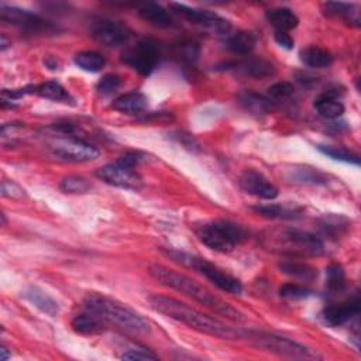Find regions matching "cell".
<instances>
[{
    "instance_id": "obj_40",
    "label": "cell",
    "mask_w": 361,
    "mask_h": 361,
    "mask_svg": "<svg viewBox=\"0 0 361 361\" xmlns=\"http://www.w3.org/2000/svg\"><path fill=\"white\" fill-rule=\"evenodd\" d=\"M298 181H302V182H320L323 181V177L319 174V173H315L312 170H308V168H305V170H299L298 173V177H295Z\"/></svg>"
},
{
    "instance_id": "obj_7",
    "label": "cell",
    "mask_w": 361,
    "mask_h": 361,
    "mask_svg": "<svg viewBox=\"0 0 361 361\" xmlns=\"http://www.w3.org/2000/svg\"><path fill=\"white\" fill-rule=\"evenodd\" d=\"M248 339L253 344H256L259 349H263L265 351H270L272 354L288 357V358H296V360H315L319 358V355L308 349L307 346L299 344L288 338H283L278 335H272V333L265 331H250Z\"/></svg>"
},
{
    "instance_id": "obj_27",
    "label": "cell",
    "mask_w": 361,
    "mask_h": 361,
    "mask_svg": "<svg viewBox=\"0 0 361 361\" xmlns=\"http://www.w3.org/2000/svg\"><path fill=\"white\" fill-rule=\"evenodd\" d=\"M74 63L76 67H79L82 71H87V72H100L105 65H106V60L102 54L96 52V51H82L78 52L75 57H74Z\"/></svg>"
},
{
    "instance_id": "obj_43",
    "label": "cell",
    "mask_w": 361,
    "mask_h": 361,
    "mask_svg": "<svg viewBox=\"0 0 361 361\" xmlns=\"http://www.w3.org/2000/svg\"><path fill=\"white\" fill-rule=\"evenodd\" d=\"M0 353H2V357H0V360H2V361H8V358H9V353H8V349L3 346L2 349H0Z\"/></svg>"
},
{
    "instance_id": "obj_1",
    "label": "cell",
    "mask_w": 361,
    "mask_h": 361,
    "mask_svg": "<svg viewBox=\"0 0 361 361\" xmlns=\"http://www.w3.org/2000/svg\"><path fill=\"white\" fill-rule=\"evenodd\" d=\"M150 305L153 307L154 311H157L158 314L165 315L166 318H171L177 322H181L186 326H189L193 330H198L201 333H205V335L209 336H215L219 339H228V340H234V339H240L243 335L225 325L221 323L220 320L210 318L205 314L198 312L197 309H193L188 305L170 298V296H162V295H153L150 296Z\"/></svg>"
},
{
    "instance_id": "obj_10",
    "label": "cell",
    "mask_w": 361,
    "mask_h": 361,
    "mask_svg": "<svg viewBox=\"0 0 361 361\" xmlns=\"http://www.w3.org/2000/svg\"><path fill=\"white\" fill-rule=\"evenodd\" d=\"M170 6L175 13L181 14L188 21L197 24V25H201V27H204V29H206L215 34L228 37L230 33V29H232L230 23L225 19H221L216 13H212L208 10H201V9H193V8H189V6L182 5V3H171Z\"/></svg>"
},
{
    "instance_id": "obj_41",
    "label": "cell",
    "mask_w": 361,
    "mask_h": 361,
    "mask_svg": "<svg viewBox=\"0 0 361 361\" xmlns=\"http://www.w3.org/2000/svg\"><path fill=\"white\" fill-rule=\"evenodd\" d=\"M144 160H146V157L140 153H127L123 157H120L119 161L129 165V166H133V168H137V166L140 165Z\"/></svg>"
},
{
    "instance_id": "obj_23",
    "label": "cell",
    "mask_w": 361,
    "mask_h": 361,
    "mask_svg": "<svg viewBox=\"0 0 361 361\" xmlns=\"http://www.w3.org/2000/svg\"><path fill=\"white\" fill-rule=\"evenodd\" d=\"M240 102L245 107V110L257 116L268 115L272 110V102L267 96H263L253 91H245L244 94H241Z\"/></svg>"
},
{
    "instance_id": "obj_19",
    "label": "cell",
    "mask_w": 361,
    "mask_h": 361,
    "mask_svg": "<svg viewBox=\"0 0 361 361\" xmlns=\"http://www.w3.org/2000/svg\"><path fill=\"white\" fill-rule=\"evenodd\" d=\"M147 105H149V100L143 94L130 92V94L122 95L118 99H115L112 103V107L120 113L137 115V113L144 112Z\"/></svg>"
},
{
    "instance_id": "obj_2",
    "label": "cell",
    "mask_w": 361,
    "mask_h": 361,
    "mask_svg": "<svg viewBox=\"0 0 361 361\" xmlns=\"http://www.w3.org/2000/svg\"><path fill=\"white\" fill-rule=\"evenodd\" d=\"M150 274L162 285L192 298L193 300L199 302L201 305H204V307L215 311L216 314L225 316L233 322H244L243 315L237 309H234L232 305L213 295L204 285L193 281L192 278H189V276L160 264L151 265Z\"/></svg>"
},
{
    "instance_id": "obj_33",
    "label": "cell",
    "mask_w": 361,
    "mask_h": 361,
    "mask_svg": "<svg viewBox=\"0 0 361 361\" xmlns=\"http://www.w3.org/2000/svg\"><path fill=\"white\" fill-rule=\"evenodd\" d=\"M61 189L65 193H87L91 189V182L79 175H69L61 181Z\"/></svg>"
},
{
    "instance_id": "obj_8",
    "label": "cell",
    "mask_w": 361,
    "mask_h": 361,
    "mask_svg": "<svg viewBox=\"0 0 361 361\" xmlns=\"http://www.w3.org/2000/svg\"><path fill=\"white\" fill-rule=\"evenodd\" d=\"M161 44L154 39H143L124 55L123 61L143 76H149L160 64Z\"/></svg>"
},
{
    "instance_id": "obj_38",
    "label": "cell",
    "mask_w": 361,
    "mask_h": 361,
    "mask_svg": "<svg viewBox=\"0 0 361 361\" xmlns=\"http://www.w3.org/2000/svg\"><path fill=\"white\" fill-rule=\"evenodd\" d=\"M120 358L123 360H143V361H149V360H158V355H155L154 353H151L150 350L144 349V347H133L129 349L127 351H124Z\"/></svg>"
},
{
    "instance_id": "obj_21",
    "label": "cell",
    "mask_w": 361,
    "mask_h": 361,
    "mask_svg": "<svg viewBox=\"0 0 361 361\" xmlns=\"http://www.w3.org/2000/svg\"><path fill=\"white\" fill-rule=\"evenodd\" d=\"M236 69L244 75L256 79H264L275 75V67L272 63L264 58H248L236 65Z\"/></svg>"
},
{
    "instance_id": "obj_16",
    "label": "cell",
    "mask_w": 361,
    "mask_h": 361,
    "mask_svg": "<svg viewBox=\"0 0 361 361\" xmlns=\"http://www.w3.org/2000/svg\"><path fill=\"white\" fill-rule=\"evenodd\" d=\"M315 109L319 116L329 120L339 119L344 113V106L339 100V92H335V89H329L319 95L315 99Z\"/></svg>"
},
{
    "instance_id": "obj_4",
    "label": "cell",
    "mask_w": 361,
    "mask_h": 361,
    "mask_svg": "<svg viewBox=\"0 0 361 361\" xmlns=\"http://www.w3.org/2000/svg\"><path fill=\"white\" fill-rule=\"evenodd\" d=\"M85 308L99 315L107 323H112L119 329L131 333V335H147L150 331V325L144 318L124 307L123 303L107 296L98 294L88 295L85 299Z\"/></svg>"
},
{
    "instance_id": "obj_9",
    "label": "cell",
    "mask_w": 361,
    "mask_h": 361,
    "mask_svg": "<svg viewBox=\"0 0 361 361\" xmlns=\"http://www.w3.org/2000/svg\"><path fill=\"white\" fill-rule=\"evenodd\" d=\"M54 155L69 162H89L99 157V151L92 144L79 137L61 135L51 144Z\"/></svg>"
},
{
    "instance_id": "obj_42",
    "label": "cell",
    "mask_w": 361,
    "mask_h": 361,
    "mask_svg": "<svg viewBox=\"0 0 361 361\" xmlns=\"http://www.w3.org/2000/svg\"><path fill=\"white\" fill-rule=\"evenodd\" d=\"M275 41L278 43L281 47L287 48V50H292L294 48V40L288 33L284 32H276L275 33Z\"/></svg>"
},
{
    "instance_id": "obj_17",
    "label": "cell",
    "mask_w": 361,
    "mask_h": 361,
    "mask_svg": "<svg viewBox=\"0 0 361 361\" xmlns=\"http://www.w3.org/2000/svg\"><path fill=\"white\" fill-rule=\"evenodd\" d=\"M72 329L80 335H100L107 327V322L102 319L99 315L88 311L87 314H82L74 318L71 323Z\"/></svg>"
},
{
    "instance_id": "obj_44",
    "label": "cell",
    "mask_w": 361,
    "mask_h": 361,
    "mask_svg": "<svg viewBox=\"0 0 361 361\" xmlns=\"http://www.w3.org/2000/svg\"><path fill=\"white\" fill-rule=\"evenodd\" d=\"M0 40H2V43H0V45H2V51H5L8 47H9V41L6 39L5 34H2V37H0Z\"/></svg>"
},
{
    "instance_id": "obj_18",
    "label": "cell",
    "mask_w": 361,
    "mask_h": 361,
    "mask_svg": "<svg viewBox=\"0 0 361 361\" xmlns=\"http://www.w3.org/2000/svg\"><path fill=\"white\" fill-rule=\"evenodd\" d=\"M24 298L29 300L30 303H33L36 308H39L41 312L50 315V316H55L58 315L60 312V307H58V302L55 300L52 296H50L45 291H43L39 287H30L24 291Z\"/></svg>"
},
{
    "instance_id": "obj_37",
    "label": "cell",
    "mask_w": 361,
    "mask_h": 361,
    "mask_svg": "<svg viewBox=\"0 0 361 361\" xmlns=\"http://www.w3.org/2000/svg\"><path fill=\"white\" fill-rule=\"evenodd\" d=\"M280 294L283 298H287V299H303V298H308L312 292L305 288L302 285H298V284H285L280 288Z\"/></svg>"
},
{
    "instance_id": "obj_36",
    "label": "cell",
    "mask_w": 361,
    "mask_h": 361,
    "mask_svg": "<svg viewBox=\"0 0 361 361\" xmlns=\"http://www.w3.org/2000/svg\"><path fill=\"white\" fill-rule=\"evenodd\" d=\"M177 57H179L182 61L188 63H195L199 57V45L193 41H184L179 45H177Z\"/></svg>"
},
{
    "instance_id": "obj_25",
    "label": "cell",
    "mask_w": 361,
    "mask_h": 361,
    "mask_svg": "<svg viewBox=\"0 0 361 361\" xmlns=\"http://www.w3.org/2000/svg\"><path fill=\"white\" fill-rule=\"evenodd\" d=\"M323 10L327 16L333 17H343L349 24L358 27L360 25V12L353 3H342V2H330L323 5Z\"/></svg>"
},
{
    "instance_id": "obj_32",
    "label": "cell",
    "mask_w": 361,
    "mask_h": 361,
    "mask_svg": "<svg viewBox=\"0 0 361 361\" xmlns=\"http://www.w3.org/2000/svg\"><path fill=\"white\" fill-rule=\"evenodd\" d=\"M295 88L292 83L289 82H278V83H274L272 87L268 88V95L267 98L272 102V103H278V102H285L288 99H291V96L294 95Z\"/></svg>"
},
{
    "instance_id": "obj_15",
    "label": "cell",
    "mask_w": 361,
    "mask_h": 361,
    "mask_svg": "<svg viewBox=\"0 0 361 361\" xmlns=\"http://www.w3.org/2000/svg\"><path fill=\"white\" fill-rule=\"evenodd\" d=\"M360 314V299L354 296L343 303L330 305L323 311V320L329 326H342Z\"/></svg>"
},
{
    "instance_id": "obj_28",
    "label": "cell",
    "mask_w": 361,
    "mask_h": 361,
    "mask_svg": "<svg viewBox=\"0 0 361 361\" xmlns=\"http://www.w3.org/2000/svg\"><path fill=\"white\" fill-rule=\"evenodd\" d=\"M280 268L284 274L294 276L296 280L300 281H314L316 278V270L311 267L309 264L305 263H298V261H284L280 264Z\"/></svg>"
},
{
    "instance_id": "obj_3",
    "label": "cell",
    "mask_w": 361,
    "mask_h": 361,
    "mask_svg": "<svg viewBox=\"0 0 361 361\" xmlns=\"http://www.w3.org/2000/svg\"><path fill=\"white\" fill-rule=\"evenodd\" d=\"M263 244L274 253L288 257H319L325 245L319 237L298 229H274L263 234Z\"/></svg>"
},
{
    "instance_id": "obj_14",
    "label": "cell",
    "mask_w": 361,
    "mask_h": 361,
    "mask_svg": "<svg viewBox=\"0 0 361 361\" xmlns=\"http://www.w3.org/2000/svg\"><path fill=\"white\" fill-rule=\"evenodd\" d=\"M94 37L106 47H120L130 40L131 32L122 21L106 20L95 27Z\"/></svg>"
},
{
    "instance_id": "obj_13",
    "label": "cell",
    "mask_w": 361,
    "mask_h": 361,
    "mask_svg": "<svg viewBox=\"0 0 361 361\" xmlns=\"http://www.w3.org/2000/svg\"><path fill=\"white\" fill-rule=\"evenodd\" d=\"M239 184L244 192L265 201H272L278 197V189H276V186L256 170L244 171L240 177Z\"/></svg>"
},
{
    "instance_id": "obj_35",
    "label": "cell",
    "mask_w": 361,
    "mask_h": 361,
    "mask_svg": "<svg viewBox=\"0 0 361 361\" xmlns=\"http://www.w3.org/2000/svg\"><path fill=\"white\" fill-rule=\"evenodd\" d=\"M122 85H123V82H122V78L119 75L109 74V75H105L99 80L96 91L103 96H109V95L118 92L122 88Z\"/></svg>"
},
{
    "instance_id": "obj_20",
    "label": "cell",
    "mask_w": 361,
    "mask_h": 361,
    "mask_svg": "<svg viewBox=\"0 0 361 361\" xmlns=\"http://www.w3.org/2000/svg\"><path fill=\"white\" fill-rule=\"evenodd\" d=\"M138 14H140V17L147 23L158 27V29H168V27H171L174 23L168 10L164 9L161 5H155V3L143 5L140 9H138Z\"/></svg>"
},
{
    "instance_id": "obj_6",
    "label": "cell",
    "mask_w": 361,
    "mask_h": 361,
    "mask_svg": "<svg viewBox=\"0 0 361 361\" xmlns=\"http://www.w3.org/2000/svg\"><path fill=\"white\" fill-rule=\"evenodd\" d=\"M166 254H168V257H171L175 263L182 264L184 267L195 270L197 272L202 274L206 280H209L213 285H216L221 291L232 295H240L243 292V287L239 280L226 274L223 270H220L215 264L206 261L205 259L190 256L181 252H168Z\"/></svg>"
},
{
    "instance_id": "obj_11",
    "label": "cell",
    "mask_w": 361,
    "mask_h": 361,
    "mask_svg": "<svg viewBox=\"0 0 361 361\" xmlns=\"http://www.w3.org/2000/svg\"><path fill=\"white\" fill-rule=\"evenodd\" d=\"M96 177L109 185L123 189L138 190L143 186V178L135 171V168L120 161L102 166L96 171Z\"/></svg>"
},
{
    "instance_id": "obj_31",
    "label": "cell",
    "mask_w": 361,
    "mask_h": 361,
    "mask_svg": "<svg viewBox=\"0 0 361 361\" xmlns=\"http://www.w3.org/2000/svg\"><path fill=\"white\" fill-rule=\"evenodd\" d=\"M254 210L268 219H283V220H292L299 217V210L291 209L283 205H261L256 206Z\"/></svg>"
},
{
    "instance_id": "obj_5",
    "label": "cell",
    "mask_w": 361,
    "mask_h": 361,
    "mask_svg": "<svg viewBox=\"0 0 361 361\" xmlns=\"http://www.w3.org/2000/svg\"><path fill=\"white\" fill-rule=\"evenodd\" d=\"M199 240L219 253H230L245 239V230L229 220H215L198 230Z\"/></svg>"
},
{
    "instance_id": "obj_12",
    "label": "cell",
    "mask_w": 361,
    "mask_h": 361,
    "mask_svg": "<svg viewBox=\"0 0 361 361\" xmlns=\"http://www.w3.org/2000/svg\"><path fill=\"white\" fill-rule=\"evenodd\" d=\"M0 19L2 21L10 23L13 25L20 27V29L29 30V32H47L52 30V25L43 20L40 16L30 13L27 10H21L17 8H10V6H0Z\"/></svg>"
},
{
    "instance_id": "obj_30",
    "label": "cell",
    "mask_w": 361,
    "mask_h": 361,
    "mask_svg": "<svg viewBox=\"0 0 361 361\" xmlns=\"http://www.w3.org/2000/svg\"><path fill=\"white\" fill-rule=\"evenodd\" d=\"M41 98L48 99V100H54V102H65L68 103L71 99L69 94L67 92V89L61 85V83L55 82V80H50L43 83V85L37 87V92Z\"/></svg>"
},
{
    "instance_id": "obj_34",
    "label": "cell",
    "mask_w": 361,
    "mask_h": 361,
    "mask_svg": "<svg viewBox=\"0 0 361 361\" xmlns=\"http://www.w3.org/2000/svg\"><path fill=\"white\" fill-rule=\"evenodd\" d=\"M319 151H322L325 155L333 158V160H338V161H344V162H350L354 165L360 164V158L358 155H355L354 153L343 149V147H331V146H320Z\"/></svg>"
},
{
    "instance_id": "obj_26",
    "label": "cell",
    "mask_w": 361,
    "mask_h": 361,
    "mask_svg": "<svg viewBox=\"0 0 361 361\" xmlns=\"http://www.w3.org/2000/svg\"><path fill=\"white\" fill-rule=\"evenodd\" d=\"M257 44V39L250 32H237L234 34H229L226 40V47L239 55H247L254 50Z\"/></svg>"
},
{
    "instance_id": "obj_39",
    "label": "cell",
    "mask_w": 361,
    "mask_h": 361,
    "mask_svg": "<svg viewBox=\"0 0 361 361\" xmlns=\"http://www.w3.org/2000/svg\"><path fill=\"white\" fill-rule=\"evenodd\" d=\"M2 195L5 198H10V199H23L25 197V193H24V189H21L14 182L3 181V184H2Z\"/></svg>"
},
{
    "instance_id": "obj_22",
    "label": "cell",
    "mask_w": 361,
    "mask_h": 361,
    "mask_svg": "<svg viewBox=\"0 0 361 361\" xmlns=\"http://www.w3.org/2000/svg\"><path fill=\"white\" fill-rule=\"evenodd\" d=\"M267 20L268 23L275 27L276 32H289L298 25L299 19L298 16L287 8H276L267 12Z\"/></svg>"
},
{
    "instance_id": "obj_29",
    "label": "cell",
    "mask_w": 361,
    "mask_h": 361,
    "mask_svg": "<svg viewBox=\"0 0 361 361\" xmlns=\"http://www.w3.org/2000/svg\"><path fill=\"white\" fill-rule=\"evenodd\" d=\"M326 288L330 294H339L346 288V274L342 265L331 264L326 270Z\"/></svg>"
},
{
    "instance_id": "obj_24",
    "label": "cell",
    "mask_w": 361,
    "mask_h": 361,
    "mask_svg": "<svg viewBox=\"0 0 361 361\" xmlns=\"http://www.w3.org/2000/svg\"><path fill=\"white\" fill-rule=\"evenodd\" d=\"M300 61L311 68H327L333 63L331 54L327 50L312 45L300 51Z\"/></svg>"
}]
</instances>
